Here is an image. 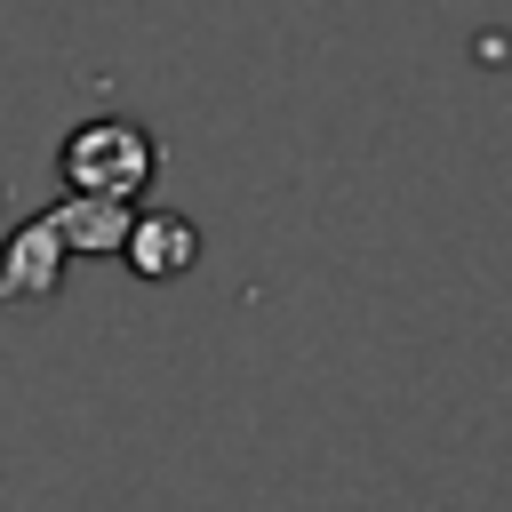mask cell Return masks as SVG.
I'll list each match as a JSON object with an SVG mask.
<instances>
[{
	"label": "cell",
	"instance_id": "277c9868",
	"mask_svg": "<svg viewBox=\"0 0 512 512\" xmlns=\"http://www.w3.org/2000/svg\"><path fill=\"white\" fill-rule=\"evenodd\" d=\"M48 224H56L64 256H72V248H88V256H120V240H128V200H96V192H80V200L56 208Z\"/></svg>",
	"mask_w": 512,
	"mask_h": 512
},
{
	"label": "cell",
	"instance_id": "3957f363",
	"mask_svg": "<svg viewBox=\"0 0 512 512\" xmlns=\"http://www.w3.org/2000/svg\"><path fill=\"white\" fill-rule=\"evenodd\" d=\"M120 256H128L144 280H168V272H184V264L200 256V240H192V224H184V216H128Z\"/></svg>",
	"mask_w": 512,
	"mask_h": 512
},
{
	"label": "cell",
	"instance_id": "7a4b0ae2",
	"mask_svg": "<svg viewBox=\"0 0 512 512\" xmlns=\"http://www.w3.org/2000/svg\"><path fill=\"white\" fill-rule=\"evenodd\" d=\"M56 264H64V240H56V224L40 216V224H24L8 248H0V296L8 304H32V296H48L56 288Z\"/></svg>",
	"mask_w": 512,
	"mask_h": 512
},
{
	"label": "cell",
	"instance_id": "6da1fadb",
	"mask_svg": "<svg viewBox=\"0 0 512 512\" xmlns=\"http://www.w3.org/2000/svg\"><path fill=\"white\" fill-rule=\"evenodd\" d=\"M152 168H160V144L128 120H88L64 136V176L96 200H136L152 184Z\"/></svg>",
	"mask_w": 512,
	"mask_h": 512
}]
</instances>
